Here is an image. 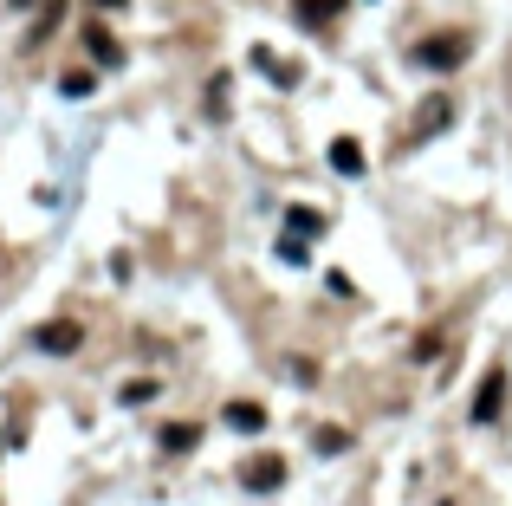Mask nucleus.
I'll return each mask as SVG.
<instances>
[{"label": "nucleus", "instance_id": "obj_2", "mask_svg": "<svg viewBox=\"0 0 512 506\" xmlns=\"http://www.w3.org/2000/svg\"><path fill=\"white\" fill-rule=\"evenodd\" d=\"M500 409H506V370H487V377H480V390H474L467 422H474V429H487V422H500Z\"/></svg>", "mask_w": 512, "mask_h": 506}, {"label": "nucleus", "instance_id": "obj_19", "mask_svg": "<svg viewBox=\"0 0 512 506\" xmlns=\"http://www.w3.org/2000/svg\"><path fill=\"white\" fill-rule=\"evenodd\" d=\"M435 506H454V500H435Z\"/></svg>", "mask_w": 512, "mask_h": 506}, {"label": "nucleus", "instance_id": "obj_18", "mask_svg": "<svg viewBox=\"0 0 512 506\" xmlns=\"http://www.w3.org/2000/svg\"><path fill=\"white\" fill-rule=\"evenodd\" d=\"M91 7H111L117 13V7H130V0H91Z\"/></svg>", "mask_w": 512, "mask_h": 506}, {"label": "nucleus", "instance_id": "obj_1", "mask_svg": "<svg viewBox=\"0 0 512 506\" xmlns=\"http://www.w3.org/2000/svg\"><path fill=\"white\" fill-rule=\"evenodd\" d=\"M467 52H474V39H467V33H428V39H415V65H428V72H454Z\"/></svg>", "mask_w": 512, "mask_h": 506}, {"label": "nucleus", "instance_id": "obj_6", "mask_svg": "<svg viewBox=\"0 0 512 506\" xmlns=\"http://www.w3.org/2000/svg\"><path fill=\"white\" fill-rule=\"evenodd\" d=\"M221 422H227L234 435H260V429H266V409H260V403H227Z\"/></svg>", "mask_w": 512, "mask_h": 506}, {"label": "nucleus", "instance_id": "obj_7", "mask_svg": "<svg viewBox=\"0 0 512 506\" xmlns=\"http://www.w3.org/2000/svg\"><path fill=\"white\" fill-rule=\"evenodd\" d=\"M78 338H85L78 325H39V331H33L39 351H78Z\"/></svg>", "mask_w": 512, "mask_h": 506}, {"label": "nucleus", "instance_id": "obj_14", "mask_svg": "<svg viewBox=\"0 0 512 506\" xmlns=\"http://www.w3.org/2000/svg\"><path fill=\"white\" fill-rule=\"evenodd\" d=\"M59 91H65V98H85V91H91V72H65Z\"/></svg>", "mask_w": 512, "mask_h": 506}, {"label": "nucleus", "instance_id": "obj_12", "mask_svg": "<svg viewBox=\"0 0 512 506\" xmlns=\"http://www.w3.org/2000/svg\"><path fill=\"white\" fill-rule=\"evenodd\" d=\"M338 20V0H299V26H331Z\"/></svg>", "mask_w": 512, "mask_h": 506}, {"label": "nucleus", "instance_id": "obj_16", "mask_svg": "<svg viewBox=\"0 0 512 506\" xmlns=\"http://www.w3.org/2000/svg\"><path fill=\"white\" fill-rule=\"evenodd\" d=\"M156 396V377H137V383H124V403H150Z\"/></svg>", "mask_w": 512, "mask_h": 506}, {"label": "nucleus", "instance_id": "obj_17", "mask_svg": "<svg viewBox=\"0 0 512 506\" xmlns=\"http://www.w3.org/2000/svg\"><path fill=\"white\" fill-rule=\"evenodd\" d=\"M279 260H286V266H305V241H292V234H286V241H279Z\"/></svg>", "mask_w": 512, "mask_h": 506}, {"label": "nucleus", "instance_id": "obj_9", "mask_svg": "<svg viewBox=\"0 0 512 506\" xmlns=\"http://www.w3.org/2000/svg\"><path fill=\"white\" fill-rule=\"evenodd\" d=\"M85 46H91V59H98V65H124V46H117L104 26H85Z\"/></svg>", "mask_w": 512, "mask_h": 506}, {"label": "nucleus", "instance_id": "obj_15", "mask_svg": "<svg viewBox=\"0 0 512 506\" xmlns=\"http://www.w3.org/2000/svg\"><path fill=\"white\" fill-rule=\"evenodd\" d=\"M286 377H292V383H318V364H312V357H292Z\"/></svg>", "mask_w": 512, "mask_h": 506}, {"label": "nucleus", "instance_id": "obj_4", "mask_svg": "<svg viewBox=\"0 0 512 506\" xmlns=\"http://www.w3.org/2000/svg\"><path fill=\"white\" fill-rule=\"evenodd\" d=\"M325 228H331L325 208H312V202H292L286 208V234H292V241H312V234H325Z\"/></svg>", "mask_w": 512, "mask_h": 506}, {"label": "nucleus", "instance_id": "obj_5", "mask_svg": "<svg viewBox=\"0 0 512 506\" xmlns=\"http://www.w3.org/2000/svg\"><path fill=\"white\" fill-rule=\"evenodd\" d=\"M247 59H253V72H260V78H273V85H299V65H286V59H279V52L253 46Z\"/></svg>", "mask_w": 512, "mask_h": 506}, {"label": "nucleus", "instance_id": "obj_8", "mask_svg": "<svg viewBox=\"0 0 512 506\" xmlns=\"http://www.w3.org/2000/svg\"><path fill=\"white\" fill-rule=\"evenodd\" d=\"M331 169H338V176H363V143L338 137V143H331Z\"/></svg>", "mask_w": 512, "mask_h": 506}, {"label": "nucleus", "instance_id": "obj_10", "mask_svg": "<svg viewBox=\"0 0 512 506\" xmlns=\"http://www.w3.org/2000/svg\"><path fill=\"white\" fill-rule=\"evenodd\" d=\"M195 442H201V422H175V429H163V455H188Z\"/></svg>", "mask_w": 512, "mask_h": 506}, {"label": "nucleus", "instance_id": "obj_11", "mask_svg": "<svg viewBox=\"0 0 512 506\" xmlns=\"http://www.w3.org/2000/svg\"><path fill=\"white\" fill-rule=\"evenodd\" d=\"M454 124V104L448 98H428L422 104V137H435V130H448Z\"/></svg>", "mask_w": 512, "mask_h": 506}, {"label": "nucleus", "instance_id": "obj_13", "mask_svg": "<svg viewBox=\"0 0 512 506\" xmlns=\"http://www.w3.org/2000/svg\"><path fill=\"white\" fill-rule=\"evenodd\" d=\"M312 448H318V455H344V448H350V435H338V429H325V435H312Z\"/></svg>", "mask_w": 512, "mask_h": 506}, {"label": "nucleus", "instance_id": "obj_3", "mask_svg": "<svg viewBox=\"0 0 512 506\" xmlns=\"http://www.w3.org/2000/svg\"><path fill=\"white\" fill-rule=\"evenodd\" d=\"M279 481H286V461L279 455H253L247 468H240V487H247V494H273Z\"/></svg>", "mask_w": 512, "mask_h": 506}]
</instances>
